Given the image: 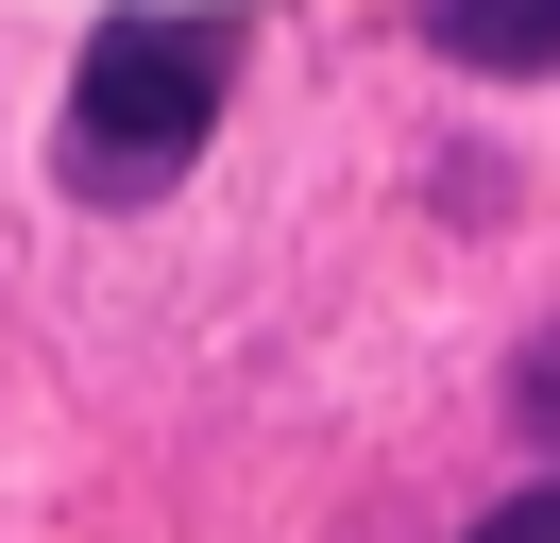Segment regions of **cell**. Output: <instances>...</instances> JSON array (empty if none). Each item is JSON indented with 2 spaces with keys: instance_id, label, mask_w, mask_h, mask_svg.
<instances>
[{
  "instance_id": "277c9868",
  "label": "cell",
  "mask_w": 560,
  "mask_h": 543,
  "mask_svg": "<svg viewBox=\"0 0 560 543\" xmlns=\"http://www.w3.org/2000/svg\"><path fill=\"white\" fill-rule=\"evenodd\" d=\"M526 425L560 441V339H544V357H526Z\"/></svg>"
},
{
  "instance_id": "6da1fadb",
  "label": "cell",
  "mask_w": 560,
  "mask_h": 543,
  "mask_svg": "<svg viewBox=\"0 0 560 543\" xmlns=\"http://www.w3.org/2000/svg\"><path fill=\"white\" fill-rule=\"evenodd\" d=\"M221 85H238V18H205V0H119V18L85 34V68H69V136H51L69 187L85 204H153L205 153Z\"/></svg>"
},
{
  "instance_id": "7a4b0ae2",
  "label": "cell",
  "mask_w": 560,
  "mask_h": 543,
  "mask_svg": "<svg viewBox=\"0 0 560 543\" xmlns=\"http://www.w3.org/2000/svg\"><path fill=\"white\" fill-rule=\"evenodd\" d=\"M424 51L492 68V85H544L560 68V0H424Z\"/></svg>"
},
{
  "instance_id": "3957f363",
  "label": "cell",
  "mask_w": 560,
  "mask_h": 543,
  "mask_svg": "<svg viewBox=\"0 0 560 543\" xmlns=\"http://www.w3.org/2000/svg\"><path fill=\"white\" fill-rule=\"evenodd\" d=\"M476 543H560V475H544V493H510V509H476Z\"/></svg>"
}]
</instances>
